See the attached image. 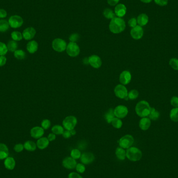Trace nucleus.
Segmentation results:
<instances>
[{"instance_id":"obj_16","label":"nucleus","mask_w":178,"mask_h":178,"mask_svg":"<svg viewBox=\"0 0 178 178\" xmlns=\"http://www.w3.org/2000/svg\"><path fill=\"white\" fill-rule=\"evenodd\" d=\"M36 30L33 27H29L23 30L22 35L23 38L26 40H31L35 37Z\"/></svg>"},{"instance_id":"obj_34","label":"nucleus","mask_w":178,"mask_h":178,"mask_svg":"<svg viewBox=\"0 0 178 178\" xmlns=\"http://www.w3.org/2000/svg\"><path fill=\"white\" fill-rule=\"evenodd\" d=\"M52 131L55 135H62L64 131V129L60 125H55L52 128Z\"/></svg>"},{"instance_id":"obj_36","label":"nucleus","mask_w":178,"mask_h":178,"mask_svg":"<svg viewBox=\"0 0 178 178\" xmlns=\"http://www.w3.org/2000/svg\"><path fill=\"white\" fill-rule=\"evenodd\" d=\"M81 154L80 150L77 148H74L71 151L70 157H72V158L75 159V160L79 159L81 157Z\"/></svg>"},{"instance_id":"obj_15","label":"nucleus","mask_w":178,"mask_h":178,"mask_svg":"<svg viewBox=\"0 0 178 178\" xmlns=\"http://www.w3.org/2000/svg\"><path fill=\"white\" fill-rule=\"evenodd\" d=\"M131 74L128 70H124L119 76V81L122 85H126L129 84L131 81Z\"/></svg>"},{"instance_id":"obj_49","label":"nucleus","mask_w":178,"mask_h":178,"mask_svg":"<svg viewBox=\"0 0 178 178\" xmlns=\"http://www.w3.org/2000/svg\"><path fill=\"white\" fill-rule=\"evenodd\" d=\"M6 57L5 56H0V67H2L6 63Z\"/></svg>"},{"instance_id":"obj_23","label":"nucleus","mask_w":178,"mask_h":178,"mask_svg":"<svg viewBox=\"0 0 178 178\" xmlns=\"http://www.w3.org/2000/svg\"><path fill=\"white\" fill-rule=\"evenodd\" d=\"M137 23L139 26L143 27L145 26L149 22L148 15L145 13H142L137 17Z\"/></svg>"},{"instance_id":"obj_43","label":"nucleus","mask_w":178,"mask_h":178,"mask_svg":"<svg viewBox=\"0 0 178 178\" xmlns=\"http://www.w3.org/2000/svg\"><path fill=\"white\" fill-rule=\"evenodd\" d=\"M79 38H80V36H79V35L78 33H72L70 35L69 39L70 40V42L76 43V42L78 41Z\"/></svg>"},{"instance_id":"obj_4","label":"nucleus","mask_w":178,"mask_h":178,"mask_svg":"<svg viewBox=\"0 0 178 178\" xmlns=\"http://www.w3.org/2000/svg\"><path fill=\"white\" fill-rule=\"evenodd\" d=\"M77 124V118L73 116L66 117L63 121L64 128L69 131L74 129Z\"/></svg>"},{"instance_id":"obj_30","label":"nucleus","mask_w":178,"mask_h":178,"mask_svg":"<svg viewBox=\"0 0 178 178\" xmlns=\"http://www.w3.org/2000/svg\"><path fill=\"white\" fill-rule=\"evenodd\" d=\"M18 43L16 41L14 40H10L8 41V43L7 44V47L8 51L11 52H14L16 51L18 48Z\"/></svg>"},{"instance_id":"obj_24","label":"nucleus","mask_w":178,"mask_h":178,"mask_svg":"<svg viewBox=\"0 0 178 178\" xmlns=\"http://www.w3.org/2000/svg\"><path fill=\"white\" fill-rule=\"evenodd\" d=\"M9 151L6 145L3 143H0V160L5 159L8 157Z\"/></svg>"},{"instance_id":"obj_19","label":"nucleus","mask_w":178,"mask_h":178,"mask_svg":"<svg viewBox=\"0 0 178 178\" xmlns=\"http://www.w3.org/2000/svg\"><path fill=\"white\" fill-rule=\"evenodd\" d=\"M126 13V7L123 4H119L115 8V14L118 17L124 16Z\"/></svg>"},{"instance_id":"obj_42","label":"nucleus","mask_w":178,"mask_h":178,"mask_svg":"<svg viewBox=\"0 0 178 178\" xmlns=\"http://www.w3.org/2000/svg\"><path fill=\"white\" fill-rule=\"evenodd\" d=\"M51 125V123L50 120L48 119H44L41 122V127L44 130H47L50 128Z\"/></svg>"},{"instance_id":"obj_47","label":"nucleus","mask_w":178,"mask_h":178,"mask_svg":"<svg viewBox=\"0 0 178 178\" xmlns=\"http://www.w3.org/2000/svg\"><path fill=\"white\" fill-rule=\"evenodd\" d=\"M128 23V25L129 27H131L132 28H134V27H135V26H137V24H138L137 19H135V18H132V19H129Z\"/></svg>"},{"instance_id":"obj_45","label":"nucleus","mask_w":178,"mask_h":178,"mask_svg":"<svg viewBox=\"0 0 178 178\" xmlns=\"http://www.w3.org/2000/svg\"><path fill=\"white\" fill-rule=\"evenodd\" d=\"M170 104L174 108L178 107V97L176 96L172 97L170 100Z\"/></svg>"},{"instance_id":"obj_28","label":"nucleus","mask_w":178,"mask_h":178,"mask_svg":"<svg viewBox=\"0 0 178 178\" xmlns=\"http://www.w3.org/2000/svg\"><path fill=\"white\" fill-rule=\"evenodd\" d=\"M159 112L157 111L155 108L151 107L150 114L148 115V118H150L151 120L155 121V120L158 119V118H159Z\"/></svg>"},{"instance_id":"obj_17","label":"nucleus","mask_w":178,"mask_h":178,"mask_svg":"<svg viewBox=\"0 0 178 178\" xmlns=\"http://www.w3.org/2000/svg\"><path fill=\"white\" fill-rule=\"evenodd\" d=\"M44 134V130L41 126H35L30 130L31 137L35 139H39L43 137Z\"/></svg>"},{"instance_id":"obj_5","label":"nucleus","mask_w":178,"mask_h":178,"mask_svg":"<svg viewBox=\"0 0 178 178\" xmlns=\"http://www.w3.org/2000/svg\"><path fill=\"white\" fill-rule=\"evenodd\" d=\"M134 141L135 140L131 135H126L122 137L120 140H119L118 143L119 147L124 148L125 150V149L127 150L128 148H130V147H132Z\"/></svg>"},{"instance_id":"obj_33","label":"nucleus","mask_w":178,"mask_h":178,"mask_svg":"<svg viewBox=\"0 0 178 178\" xmlns=\"http://www.w3.org/2000/svg\"><path fill=\"white\" fill-rule=\"evenodd\" d=\"M11 38L14 41H19L23 39V35L20 32L18 31H14L11 33Z\"/></svg>"},{"instance_id":"obj_21","label":"nucleus","mask_w":178,"mask_h":178,"mask_svg":"<svg viewBox=\"0 0 178 178\" xmlns=\"http://www.w3.org/2000/svg\"><path fill=\"white\" fill-rule=\"evenodd\" d=\"M4 165L5 168L7 169V170H13L15 168V166H16L15 160L12 157H7L4 160Z\"/></svg>"},{"instance_id":"obj_41","label":"nucleus","mask_w":178,"mask_h":178,"mask_svg":"<svg viewBox=\"0 0 178 178\" xmlns=\"http://www.w3.org/2000/svg\"><path fill=\"white\" fill-rule=\"evenodd\" d=\"M75 169H76V171L78 173H83L85 172L86 168H85V165H84L83 164L78 163L77 164Z\"/></svg>"},{"instance_id":"obj_35","label":"nucleus","mask_w":178,"mask_h":178,"mask_svg":"<svg viewBox=\"0 0 178 178\" xmlns=\"http://www.w3.org/2000/svg\"><path fill=\"white\" fill-rule=\"evenodd\" d=\"M14 55L15 58L19 60H23L26 57V53L23 50H17L16 51L14 52Z\"/></svg>"},{"instance_id":"obj_53","label":"nucleus","mask_w":178,"mask_h":178,"mask_svg":"<svg viewBox=\"0 0 178 178\" xmlns=\"http://www.w3.org/2000/svg\"><path fill=\"white\" fill-rule=\"evenodd\" d=\"M48 139L50 142L53 141L56 139V135L53 133H50L48 137Z\"/></svg>"},{"instance_id":"obj_37","label":"nucleus","mask_w":178,"mask_h":178,"mask_svg":"<svg viewBox=\"0 0 178 178\" xmlns=\"http://www.w3.org/2000/svg\"><path fill=\"white\" fill-rule=\"evenodd\" d=\"M112 125L114 128L116 129H120L122 126V122L120 118L115 117L112 122Z\"/></svg>"},{"instance_id":"obj_39","label":"nucleus","mask_w":178,"mask_h":178,"mask_svg":"<svg viewBox=\"0 0 178 178\" xmlns=\"http://www.w3.org/2000/svg\"><path fill=\"white\" fill-rule=\"evenodd\" d=\"M169 65L172 68L175 70H178V59L176 58H172L169 62Z\"/></svg>"},{"instance_id":"obj_12","label":"nucleus","mask_w":178,"mask_h":178,"mask_svg":"<svg viewBox=\"0 0 178 178\" xmlns=\"http://www.w3.org/2000/svg\"><path fill=\"white\" fill-rule=\"evenodd\" d=\"M77 164L76 160H75L70 156L65 157L62 162L63 166L67 169L69 170L75 169Z\"/></svg>"},{"instance_id":"obj_2","label":"nucleus","mask_w":178,"mask_h":178,"mask_svg":"<svg viewBox=\"0 0 178 178\" xmlns=\"http://www.w3.org/2000/svg\"><path fill=\"white\" fill-rule=\"evenodd\" d=\"M151 107L150 104L144 100H142L138 102L135 106V110L137 115L143 118L148 116L150 114Z\"/></svg>"},{"instance_id":"obj_44","label":"nucleus","mask_w":178,"mask_h":178,"mask_svg":"<svg viewBox=\"0 0 178 178\" xmlns=\"http://www.w3.org/2000/svg\"><path fill=\"white\" fill-rule=\"evenodd\" d=\"M155 3L160 6H165L168 5V0H154Z\"/></svg>"},{"instance_id":"obj_29","label":"nucleus","mask_w":178,"mask_h":178,"mask_svg":"<svg viewBox=\"0 0 178 178\" xmlns=\"http://www.w3.org/2000/svg\"><path fill=\"white\" fill-rule=\"evenodd\" d=\"M10 25L8 21L5 19L0 20V32H5L10 28Z\"/></svg>"},{"instance_id":"obj_22","label":"nucleus","mask_w":178,"mask_h":178,"mask_svg":"<svg viewBox=\"0 0 178 178\" xmlns=\"http://www.w3.org/2000/svg\"><path fill=\"white\" fill-rule=\"evenodd\" d=\"M38 43L35 40H32L27 43L26 48L30 54H34L38 50Z\"/></svg>"},{"instance_id":"obj_25","label":"nucleus","mask_w":178,"mask_h":178,"mask_svg":"<svg viewBox=\"0 0 178 178\" xmlns=\"http://www.w3.org/2000/svg\"><path fill=\"white\" fill-rule=\"evenodd\" d=\"M117 158L120 160H124L126 158V151L121 147H118L115 151Z\"/></svg>"},{"instance_id":"obj_9","label":"nucleus","mask_w":178,"mask_h":178,"mask_svg":"<svg viewBox=\"0 0 178 178\" xmlns=\"http://www.w3.org/2000/svg\"><path fill=\"white\" fill-rule=\"evenodd\" d=\"M114 93L116 96L121 99H126L128 97V92L126 87L122 85H118L115 87Z\"/></svg>"},{"instance_id":"obj_26","label":"nucleus","mask_w":178,"mask_h":178,"mask_svg":"<svg viewBox=\"0 0 178 178\" xmlns=\"http://www.w3.org/2000/svg\"><path fill=\"white\" fill-rule=\"evenodd\" d=\"M23 147L25 150L27 151H33L37 149V144L32 141H27L25 142Z\"/></svg>"},{"instance_id":"obj_10","label":"nucleus","mask_w":178,"mask_h":178,"mask_svg":"<svg viewBox=\"0 0 178 178\" xmlns=\"http://www.w3.org/2000/svg\"><path fill=\"white\" fill-rule=\"evenodd\" d=\"M128 109L124 105H118L114 109L115 116L120 119L126 117L128 115Z\"/></svg>"},{"instance_id":"obj_31","label":"nucleus","mask_w":178,"mask_h":178,"mask_svg":"<svg viewBox=\"0 0 178 178\" xmlns=\"http://www.w3.org/2000/svg\"><path fill=\"white\" fill-rule=\"evenodd\" d=\"M169 117L172 122H178V107L172 108L171 110Z\"/></svg>"},{"instance_id":"obj_32","label":"nucleus","mask_w":178,"mask_h":178,"mask_svg":"<svg viewBox=\"0 0 178 178\" xmlns=\"http://www.w3.org/2000/svg\"><path fill=\"white\" fill-rule=\"evenodd\" d=\"M103 15L106 19H112L114 18H115V16H116L115 12H114L111 9H110V8H106L104 10Z\"/></svg>"},{"instance_id":"obj_7","label":"nucleus","mask_w":178,"mask_h":178,"mask_svg":"<svg viewBox=\"0 0 178 178\" xmlns=\"http://www.w3.org/2000/svg\"><path fill=\"white\" fill-rule=\"evenodd\" d=\"M67 45L66 41L62 39L56 38L52 41V48L56 52H64L66 49Z\"/></svg>"},{"instance_id":"obj_13","label":"nucleus","mask_w":178,"mask_h":178,"mask_svg":"<svg viewBox=\"0 0 178 178\" xmlns=\"http://www.w3.org/2000/svg\"><path fill=\"white\" fill-rule=\"evenodd\" d=\"M80 159L84 165H89L94 161L95 156L91 152H85L82 154Z\"/></svg>"},{"instance_id":"obj_1","label":"nucleus","mask_w":178,"mask_h":178,"mask_svg":"<svg viewBox=\"0 0 178 178\" xmlns=\"http://www.w3.org/2000/svg\"><path fill=\"white\" fill-rule=\"evenodd\" d=\"M126 26V23L123 19L118 17H115L110 22L109 29L112 33L118 34L125 30Z\"/></svg>"},{"instance_id":"obj_20","label":"nucleus","mask_w":178,"mask_h":178,"mask_svg":"<svg viewBox=\"0 0 178 178\" xmlns=\"http://www.w3.org/2000/svg\"><path fill=\"white\" fill-rule=\"evenodd\" d=\"M36 144L38 148L40 150H43L48 147L50 144V141H48V138L42 137L41 138L39 139Z\"/></svg>"},{"instance_id":"obj_46","label":"nucleus","mask_w":178,"mask_h":178,"mask_svg":"<svg viewBox=\"0 0 178 178\" xmlns=\"http://www.w3.org/2000/svg\"><path fill=\"white\" fill-rule=\"evenodd\" d=\"M23 149H24L23 145L21 144V143L17 144L14 147V150L17 153H20V152L23 151Z\"/></svg>"},{"instance_id":"obj_51","label":"nucleus","mask_w":178,"mask_h":178,"mask_svg":"<svg viewBox=\"0 0 178 178\" xmlns=\"http://www.w3.org/2000/svg\"><path fill=\"white\" fill-rule=\"evenodd\" d=\"M7 16V13L4 9H0V19H5Z\"/></svg>"},{"instance_id":"obj_54","label":"nucleus","mask_w":178,"mask_h":178,"mask_svg":"<svg viewBox=\"0 0 178 178\" xmlns=\"http://www.w3.org/2000/svg\"><path fill=\"white\" fill-rule=\"evenodd\" d=\"M140 1H141L142 2L144 3L148 4L152 2L153 0H140Z\"/></svg>"},{"instance_id":"obj_50","label":"nucleus","mask_w":178,"mask_h":178,"mask_svg":"<svg viewBox=\"0 0 178 178\" xmlns=\"http://www.w3.org/2000/svg\"><path fill=\"white\" fill-rule=\"evenodd\" d=\"M62 135H63V137L65 139L70 138V137L72 136L70 131L67 130L64 131L63 133L62 134Z\"/></svg>"},{"instance_id":"obj_8","label":"nucleus","mask_w":178,"mask_h":178,"mask_svg":"<svg viewBox=\"0 0 178 178\" xmlns=\"http://www.w3.org/2000/svg\"><path fill=\"white\" fill-rule=\"evenodd\" d=\"M8 22L10 27L17 29L22 27L23 25V20L22 17L19 15H13L9 18Z\"/></svg>"},{"instance_id":"obj_27","label":"nucleus","mask_w":178,"mask_h":178,"mask_svg":"<svg viewBox=\"0 0 178 178\" xmlns=\"http://www.w3.org/2000/svg\"><path fill=\"white\" fill-rule=\"evenodd\" d=\"M115 114H114V109L110 108L107 111L104 115V118L108 123H112V122L115 118Z\"/></svg>"},{"instance_id":"obj_11","label":"nucleus","mask_w":178,"mask_h":178,"mask_svg":"<svg viewBox=\"0 0 178 178\" xmlns=\"http://www.w3.org/2000/svg\"><path fill=\"white\" fill-rule=\"evenodd\" d=\"M130 35L132 38L135 40H140L142 38L144 35V30L143 28L139 25L132 28L130 31Z\"/></svg>"},{"instance_id":"obj_6","label":"nucleus","mask_w":178,"mask_h":178,"mask_svg":"<svg viewBox=\"0 0 178 178\" xmlns=\"http://www.w3.org/2000/svg\"><path fill=\"white\" fill-rule=\"evenodd\" d=\"M66 50L67 54L72 57H77L80 54V48L76 42H70L67 45Z\"/></svg>"},{"instance_id":"obj_48","label":"nucleus","mask_w":178,"mask_h":178,"mask_svg":"<svg viewBox=\"0 0 178 178\" xmlns=\"http://www.w3.org/2000/svg\"><path fill=\"white\" fill-rule=\"evenodd\" d=\"M68 178H83L79 173L76 172H72L68 175Z\"/></svg>"},{"instance_id":"obj_3","label":"nucleus","mask_w":178,"mask_h":178,"mask_svg":"<svg viewBox=\"0 0 178 178\" xmlns=\"http://www.w3.org/2000/svg\"><path fill=\"white\" fill-rule=\"evenodd\" d=\"M126 157L131 162H138L142 157V153L136 147H130L126 150Z\"/></svg>"},{"instance_id":"obj_52","label":"nucleus","mask_w":178,"mask_h":178,"mask_svg":"<svg viewBox=\"0 0 178 178\" xmlns=\"http://www.w3.org/2000/svg\"><path fill=\"white\" fill-rule=\"evenodd\" d=\"M120 0H107V3L110 6H115L117 5Z\"/></svg>"},{"instance_id":"obj_40","label":"nucleus","mask_w":178,"mask_h":178,"mask_svg":"<svg viewBox=\"0 0 178 178\" xmlns=\"http://www.w3.org/2000/svg\"><path fill=\"white\" fill-rule=\"evenodd\" d=\"M8 52L6 44L0 42V56H5Z\"/></svg>"},{"instance_id":"obj_38","label":"nucleus","mask_w":178,"mask_h":178,"mask_svg":"<svg viewBox=\"0 0 178 178\" xmlns=\"http://www.w3.org/2000/svg\"><path fill=\"white\" fill-rule=\"evenodd\" d=\"M139 95V92L135 89H133L129 92L127 97L131 100H135L138 97Z\"/></svg>"},{"instance_id":"obj_18","label":"nucleus","mask_w":178,"mask_h":178,"mask_svg":"<svg viewBox=\"0 0 178 178\" xmlns=\"http://www.w3.org/2000/svg\"><path fill=\"white\" fill-rule=\"evenodd\" d=\"M151 125V120L148 117H143L139 122V127L142 130L146 131L150 128Z\"/></svg>"},{"instance_id":"obj_55","label":"nucleus","mask_w":178,"mask_h":178,"mask_svg":"<svg viewBox=\"0 0 178 178\" xmlns=\"http://www.w3.org/2000/svg\"><path fill=\"white\" fill-rule=\"evenodd\" d=\"M70 133L72 134V135H75L76 134V130H75V129H73V130H70Z\"/></svg>"},{"instance_id":"obj_14","label":"nucleus","mask_w":178,"mask_h":178,"mask_svg":"<svg viewBox=\"0 0 178 178\" xmlns=\"http://www.w3.org/2000/svg\"><path fill=\"white\" fill-rule=\"evenodd\" d=\"M88 60L89 64L94 68H99L102 64L101 58L97 55L90 56L88 58Z\"/></svg>"}]
</instances>
